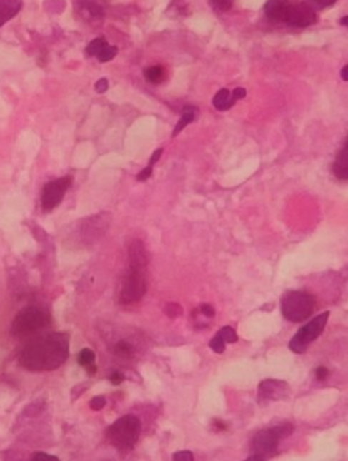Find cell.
Wrapping results in <instances>:
<instances>
[{
	"label": "cell",
	"mask_w": 348,
	"mask_h": 461,
	"mask_svg": "<svg viewBox=\"0 0 348 461\" xmlns=\"http://www.w3.org/2000/svg\"><path fill=\"white\" fill-rule=\"evenodd\" d=\"M69 356V339L65 333H50L30 341L21 352L19 363L30 371H51Z\"/></svg>",
	"instance_id": "cell-1"
},
{
	"label": "cell",
	"mask_w": 348,
	"mask_h": 461,
	"mask_svg": "<svg viewBox=\"0 0 348 461\" xmlns=\"http://www.w3.org/2000/svg\"><path fill=\"white\" fill-rule=\"evenodd\" d=\"M147 263L149 256L144 243L134 240L129 248L130 270L121 286L120 303L131 305L144 298L147 291Z\"/></svg>",
	"instance_id": "cell-2"
},
{
	"label": "cell",
	"mask_w": 348,
	"mask_h": 461,
	"mask_svg": "<svg viewBox=\"0 0 348 461\" xmlns=\"http://www.w3.org/2000/svg\"><path fill=\"white\" fill-rule=\"evenodd\" d=\"M142 425L135 415H124L107 429L109 442L120 450H130L141 436Z\"/></svg>",
	"instance_id": "cell-3"
},
{
	"label": "cell",
	"mask_w": 348,
	"mask_h": 461,
	"mask_svg": "<svg viewBox=\"0 0 348 461\" xmlns=\"http://www.w3.org/2000/svg\"><path fill=\"white\" fill-rule=\"evenodd\" d=\"M50 324L48 313L36 306H29L21 310L12 321V333L16 338H27L36 335Z\"/></svg>",
	"instance_id": "cell-4"
},
{
	"label": "cell",
	"mask_w": 348,
	"mask_h": 461,
	"mask_svg": "<svg viewBox=\"0 0 348 461\" xmlns=\"http://www.w3.org/2000/svg\"><path fill=\"white\" fill-rule=\"evenodd\" d=\"M281 310L289 321L301 323L312 315L314 298L307 291H289L282 297Z\"/></svg>",
	"instance_id": "cell-5"
},
{
	"label": "cell",
	"mask_w": 348,
	"mask_h": 461,
	"mask_svg": "<svg viewBox=\"0 0 348 461\" xmlns=\"http://www.w3.org/2000/svg\"><path fill=\"white\" fill-rule=\"evenodd\" d=\"M293 433V427L290 425H282L272 429H264L257 433L252 438V450L257 456L261 457H272L278 452L279 442Z\"/></svg>",
	"instance_id": "cell-6"
},
{
	"label": "cell",
	"mask_w": 348,
	"mask_h": 461,
	"mask_svg": "<svg viewBox=\"0 0 348 461\" xmlns=\"http://www.w3.org/2000/svg\"><path fill=\"white\" fill-rule=\"evenodd\" d=\"M328 317H329V312H324L323 315L314 317L305 327L301 328L300 330L293 336V339L290 340L289 348L296 353L307 351L309 344L323 333Z\"/></svg>",
	"instance_id": "cell-7"
},
{
	"label": "cell",
	"mask_w": 348,
	"mask_h": 461,
	"mask_svg": "<svg viewBox=\"0 0 348 461\" xmlns=\"http://www.w3.org/2000/svg\"><path fill=\"white\" fill-rule=\"evenodd\" d=\"M316 22V12L312 7L301 0H289L284 22L294 27H308Z\"/></svg>",
	"instance_id": "cell-8"
},
{
	"label": "cell",
	"mask_w": 348,
	"mask_h": 461,
	"mask_svg": "<svg viewBox=\"0 0 348 461\" xmlns=\"http://www.w3.org/2000/svg\"><path fill=\"white\" fill-rule=\"evenodd\" d=\"M72 183V178L71 177H62L59 180L50 181L44 186L42 191V196H41V203H42V208L45 211H51L56 206H60L64 196L66 193V191L69 189Z\"/></svg>",
	"instance_id": "cell-9"
},
{
	"label": "cell",
	"mask_w": 348,
	"mask_h": 461,
	"mask_svg": "<svg viewBox=\"0 0 348 461\" xmlns=\"http://www.w3.org/2000/svg\"><path fill=\"white\" fill-rule=\"evenodd\" d=\"M258 395H259L261 400H284L289 395L288 385L285 382H282V380L267 379V380H264L259 385Z\"/></svg>",
	"instance_id": "cell-10"
},
{
	"label": "cell",
	"mask_w": 348,
	"mask_h": 461,
	"mask_svg": "<svg viewBox=\"0 0 348 461\" xmlns=\"http://www.w3.org/2000/svg\"><path fill=\"white\" fill-rule=\"evenodd\" d=\"M76 9L85 21H97L104 15V4L101 0H77Z\"/></svg>",
	"instance_id": "cell-11"
},
{
	"label": "cell",
	"mask_w": 348,
	"mask_h": 461,
	"mask_svg": "<svg viewBox=\"0 0 348 461\" xmlns=\"http://www.w3.org/2000/svg\"><path fill=\"white\" fill-rule=\"evenodd\" d=\"M24 7V0H0V27L10 22Z\"/></svg>",
	"instance_id": "cell-12"
},
{
	"label": "cell",
	"mask_w": 348,
	"mask_h": 461,
	"mask_svg": "<svg viewBox=\"0 0 348 461\" xmlns=\"http://www.w3.org/2000/svg\"><path fill=\"white\" fill-rule=\"evenodd\" d=\"M104 230H106V224H104L103 218H100V216L88 218L84 224V228H83L84 240H86V242L88 240H97L100 238V235L104 233Z\"/></svg>",
	"instance_id": "cell-13"
},
{
	"label": "cell",
	"mask_w": 348,
	"mask_h": 461,
	"mask_svg": "<svg viewBox=\"0 0 348 461\" xmlns=\"http://www.w3.org/2000/svg\"><path fill=\"white\" fill-rule=\"evenodd\" d=\"M334 174L337 176L339 180H347L348 177V146L347 141L342 150L337 153V159L334 162Z\"/></svg>",
	"instance_id": "cell-14"
},
{
	"label": "cell",
	"mask_w": 348,
	"mask_h": 461,
	"mask_svg": "<svg viewBox=\"0 0 348 461\" xmlns=\"http://www.w3.org/2000/svg\"><path fill=\"white\" fill-rule=\"evenodd\" d=\"M212 103H214L215 108L219 109V111H227L235 104L229 89H220L214 97Z\"/></svg>",
	"instance_id": "cell-15"
},
{
	"label": "cell",
	"mask_w": 348,
	"mask_h": 461,
	"mask_svg": "<svg viewBox=\"0 0 348 461\" xmlns=\"http://www.w3.org/2000/svg\"><path fill=\"white\" fill-rule=\"evenodd\" d=\"M144 78L151 83V84H161L165 81L166 78V71L164 66L161 65H156V66H150L144 71Z\"/></svg>",
	"instance_id": "cell-16"
},
{
	"label": "cell",
	"mask_w": 348,
	"mask_h": 461,
	"mask_svg": "<svg viewBox=\"0 0 348 461\" xmlns=\"http://www.w3.org/2000/svg\"><path fill=\"white\" fill-rule=\"evenodd\" d=\"M196 113H197V108L196 107H192V106H187L184 111H182V116H181L180 121L177 123L174 131H173V136H177L179 133L189 124L194 121L196 118Z\"/></svg>",
	"instance_id": "cell-17"
},
{
	"label": "cell",
	"mask_w": 348,
	"mask_h": 461,
	"mask_svg": "<svg viewBox=\"0 0 348 461\" xmlns=\"http://www.w3.org/2000/svg\"><path fill=\"white\" fill-rule=\"evenodd\" d=\"M79 363L84 367L85 370L89 374H95L96 373L97 367L95 364V352L92 350L84 348L83 351L79 353Z\"/></svg>",
	"instance_id": "cell-18"
},
{
	"label": "cell",
	"mask_w": 348,
	"mask_h": 461,
	"mask_svg": "<svg viewBox=\"0 0 348 461\" xmlns=\"http://www.w3.org/2000/svg\"><path fill=\"white\" fill-rule=\"evenodd\" d=\"M109 45V42L106 41V38L100 36V38H95L94 41L89 42V45L85 49V54L88 57H97V54Z\"/></svg>",
	"instance_id": "cell-19"
},
{
	"label": "cell",
	"mask_w": 348,
	"mask_h": 461,
	"mask_svg": "<svg viewBox=\"0 0 348 461\" xmlns=\"http://www.w3.org/2000/svg\"><path fill=\"white\" fill-rule=\"evenodd\" d=\"M118 48L116 46H112V45H107L106 48L103 49L99 54H97V60L100 62H109V61L114 60L118 54Z\"/></svg>",
	"instance_id": "cell-20"
},
{
	"label": "cell",
	"mask_w": 348,
	"mask_h": 461,
	"mask_svg": "<svg viewBox=\"0 0 348 461\" xmlns=\"http://www.w3.org/2000/svg\"><path fill=\"white\" fill-rule=\"evenodd\" d=\"M224 343H235L238 341V335L237 332L231 327H224L219 333H217Z\"/></svg>",
	"instance_id": "cell-21"
},
{
	"label": "cell",
	"mask_w": 348,
	"mask_h": 461,
	"mask_svg": "<svg viewBox=\"0 0 348 461\" xmlns=\"http://www.w3.org/2000/svg\"><path fill=\"white\" fill-rule=\"evenodd\" d=\"M115 353L120 358H130L132 355L131 345L129 343H126V341H119L115 345Z\"/></svg>",
	"instance_id": "cell-22"
},
{
	"label": "cell",
	"mask_w": 348,
	"mask_h": 461,
	"mask_svg": "<svg viewBox=\"0 0 348 461\" xmlns=\"http://www.w3.org/2000/svg\"><path fill=\"white\" fill-rule=\"evenodd\" d=\"M211 6L217 11H229L234 6V0H209Z\"/></svg>",
	"instance_id": "cell-23"
},
{
	"label": "cell",
	"mask_w": 348,
	"mask_h": 461,
	"mask_svg": "<svg viewBox=\"0 0 348 461\" xmlns=\"http://www.w3.org/2000/svg\"><path fill=\"white\" fill-rule=\"evenodd\" d=\"M209 347H211L212 351L217 352V353H222V352L224 351L226 343L223 341V339L219 335H217L214 339L209 341Z\"/></svg>",
	"instance_id": "cell-24"
},
{
	"label": "cell",
	"mask_w": 348,
	"mask_h": 461,
	"mask_svg": "<svg viewBox=\"0 0 348 461\" xmlns=\"http://www.w3.org/2000/svg\"><path fill=\"white\" fill-rule=\"evenodd\" d=\"M165 313L170 318H176V317L182 315V309H181L179 303H169V305H166V308H165Z\"/></svg>",
	"instance_id": "cell-25"
},
{
	"label": "cell",
	"mask_w": 348,
	"mask_h": 461,
	"mask_svg": "<svg viewBox=\"0 0 348 461\" xmlns=\"http://www.w3.org/2000/svg\"><path fill=\"white\" fill-rule=\"evenodd\" d=\"M30 461H60V459L45 452H36L30 457Z\"/></svg>",
	"instance_id": "cell-26"
},
{
	"label": "cell",
	"mask_w": 348,
	"mask_h": 461,
	"mask_svg": "<svg viewBox=\"0 0 348 461\" xmlns=\"http://www.w3.org/2000/svg\"><path fill=\"white\" fill-rule=\"evenodd\" d=\"M173 461H194V459H193L192 452H189V450H180V452H176L174 453Z\"/></svg>",
	"instance_id": "cell-27"
},
{
	"label": "cell",
	"mask_w": 348,
	"mask_h": 461,
	"mask_svg": "<svg viewBox=\"0 0 348 461\" xmlns=\"http://www.w3.org/2000/svg\"><path fill=\"white\" fill-rule=\"evenodd\" d=\"M89 405L94 410H101L106 406V400H104V397H95L94 400H91Z\"/></svg>",
	"instance_id": "cell-28"
},
{
	"label": "cell",
	"mask_w": 348,
	"mask_h": 461,
	"mask_svg": "<svg viewBox=\"0 0 348 461\" xmlns=\"http://www.w3.org/2000/svg\"><path fill=\"white\" fill-rule=\"evenodd\" d=\"M97 93H104L109 89V80L107 78H100L95 85Z\"/></svg>",
	"instance_id": "cell-29"
},
{
	"label": "cell",
	"mask_w": 348,
	"mask_h": 461,
	"mask_svg": "<svg viewBox=\"0 0 348 461\" xmlns=\"http://www.w3.org/2000/svg\"><path fill=\"white\" fill-rule=\"evenodd\" d=\"M151 173H153V166H149V165H147V168L142 170V171L136 176V180H138V181H146V180H149V178H150Z\"/></svg>",
	"instance_id": "cell-30"
},
{
	"label": "cell",
	"mask_w": 348,
	"mask_h": 461,
	"mask_svg": "<svg viewBox=\"0 0 348 461\" xmlns=\"http://www.w3.org/2000/svg\"><path fill=\"white\" fill-rule=\"evenodd\" d=\"M200 310H202V313H203L205 317H208V318H212V317L215 315V310H214V308H212L209 303H203V305L200 306Z\"/></svg>",
	"instance_id": "cell-31"
},
{
	"label": "cell",
	"mask_w": 348,
	"mask_h": 461,
	"mask_svg": "<svg viewBox=\"0 0 348 461\" xmlns=\"http://www.w3.org/2000/svg\"><path fill=\"white\" fill-rule=\"evenodd\" d=\"M231 95H232L234 101H238V100H242V98H244V96H246V89H243V88H237Z\"/></svg>",
	"instance_id": "cell-32"
},
{
	"label": "cell",
	"mask_w": 348,
	"mask_h": 461,
	"mask_svg": "<svg viewBox=\"0 0 348 461\" xmlns=\"http://www.w3.org/2000/svg\"><path fill=\"white\" fill-rule=\"evenodd\" d=\"M328 374H329V371H328L325 367H319V368L316 370V376H317V379H319V380H324V379H327Z\"/></svg>",
	"instance_id": "cell-33"
},
{
	"label": "cell",
	"mask_w": 348,
	"mask_h": 461,
	"mask_svg": "<svg viewBox=\"0 0 348 461\" xmlns=\"http://www.w3.org/2000/svg\"><path fill=\"white\" fill-rule=\"evenodd\" d=\"M311 1H313L316 6H319V7H329V6H332L337 0H311Z\"/></svg>",
	"instance_id": "cell-34"
},
{
	"label": "cell",
	"mask_w": 348,
	"mask_h": 461,
	"mask_svg": "<svg viewBox=\"0 0 348 461\" xmlns=\"http://www.w3.org/2000/svg\"><path fill=\"white\" fill-rule=\"evenodd\" d=\"M161 156H162V148H159V150L154 151L153 157H151L150 162H149V166H153V168H154V165H156V162H158V159L161 158Z\"/></svg>",
	"instance_id": "cell-35"
},
{
	"label": "cell",
	"mask_w": 348,
	"mask_h": 461,
	"mask_svg": "<svg viewBox=\"0 0 348 461\" xmlns=\"http://www.w3.org/2000/svg\"><path fill=\"white\" fill-rule=\"evenodd\" d=\"M111 382H112L114 385H120V383L123 382V375L119 374V373H115L114 375L111 376Z\"/></svg>",
	"instance_id": "cell-36"
},
{
	"label": "cell",
	"mask_w": 348,
	"mask_h": 461,
	"mask_svg": "<svg viewBox=\"0 0 348 461\" xmlns=\"http://www.w3.org/2000/svg\"><path fill=\"white\" fill-rule=\"evenodd\" d=\"M347 72H348V65H346V66L343 68V71H342V78H343L344 81H347L348 80Z\"/></svg>",
	"instance_id": "cell-37"
},
{
	"label": "cell",
	"mask_w": 348,
	"mask_h": 461,
	"mask_svg": "<svg viewBox=\"0 0 348 461\" xmlns=\"http://www.w3.org/2000/svg\"><path fill=\"white\" fill-rule=\"evenodd\" d=\"M244 461H264V457H261V456H257V455H254V456H252V457H249L247 460Z\"/></svg>",
	"instance_id": "cell-38"
},
{
	"label": "cell",
	"mask_w": 348,
	"mask_h": 461,
	"mask_svg": "<svg viewBox=\"0 0 348 461\" xmlns=\"http://www.w3.org/2000/svg\"><path fill=\"white\" fill-rule=\"evenodd\" d=\"M347 19H348V16H344V18L342 19V22H340V24H344V26H347Z\"/></svg>",
	"instance_id": "cell-39"
}]
</instances>
